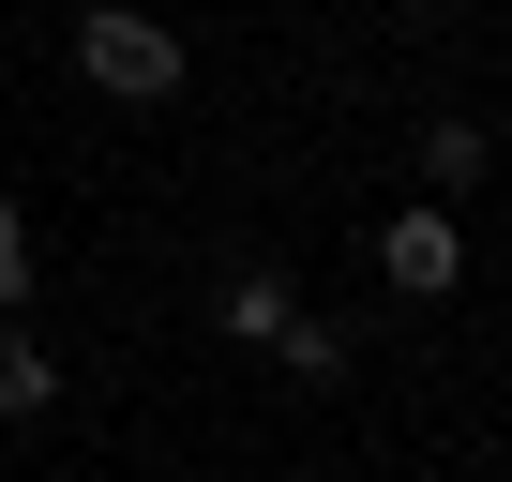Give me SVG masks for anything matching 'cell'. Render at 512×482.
<instances>
[{
    "mask_svg": "<svg viewBox=\"0 0 512 482\" xmlns=\"http://www.w3.org/2000/svg\"><path fill=\"white\" fill-rule=\"evenodd\" d=\"M76 76H91L106 106H166V91H181V31L136 16V0H91V16H76Z\"/></svg>",
    "mask_w": 512,
    "mask_h": 482,
    "instance_id": "obj_1",
    "label": "cell"
},
{
    "mask_svg": "<svg viewBox=\"0 0 512 482\" xmlns=\"http://www.w3.org/2000/svg\"><path fill=\"white\" fill-rule=\"evenodd\" d=\"M377 272H392L407 302H452V287H467V226H452V196H422V211L377 226Z\"/></svg>",
    "mask_w": 512,
    "mask_h": 482,
    "instance_id": "obj_2",
    "label": "cell"
},
{
    "mask_svg": "<svg viewBox=\"0 0 512 482\" xmlns=\"http://www.w3.org/2000/svg\"><path fill=\"white\" fill-rule=\"evenodd\" d=\"M61 407V362H46V332L31 317H0V422H46Z\"/></svg>",
    "mask_w": 512,
    "mask_h": 482,
    "instance_id": "obj_3",
    "label": "cell"
},
{
    "mask_svg": "<svg viewBox=\"0 0 512 482\" xmlns=\"http://www.w3.org/2000/svg\"><path fill=\"white\" fill-rule=\"evenodd\" d=\"M287 317H302V287H287V272H241V287H226V332H241V347H272Z\"/></svg>",
    "mask_w": 512,
    "mask_h": 482,
    "instance_id": "obj_4",
    "label": "cell"
},
{
    "mask_svg": "<svg viewBox=\"0 0 512 482\" xmlns=\"http://www.w3.org/2000/svg\"><path fill=\"white\" fill-rule=\"evenodd\" d=\"M467 181H482V121H437L422 136V196H467Z\"/></svg>",
    "mask_w": 512,
    "mask_h": 482,
    "instance_id": "obj_5",
    "label": "cell"
},
{
    "mask_svg": "<svg viewBox=\"0 0 512 482\" xmlns=\"http://www.w3.org/2000/svg\"><path fill=\"white\" fill-rule=\"evenodd\" d=\"M272 347H287V377H317V392H332V377H347V317H287V332H272Z\"/></svg>",
    "mask_w": 512,
    "mask_h": 482,
    "instance_id": "obj_6",
    "label": "cell"
},
{
    "mask_svg": "<svg viewBox=\"0 0 512 482\" xmlns=\"http://www.w3.org/2000/svg\"><path fill=\"white\" fill-rule=\"evenodd\" d=\"M0 302H31V226H16V196H0Z\"/></svg>",
    "mask_w": 512,
    "mask_h": 482,
    "instance_id": "obj_7",
    "label": "cell"
}]
</instances>
